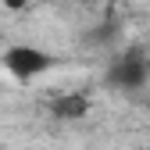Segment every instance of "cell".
<instances>
[{
  "instance_id": "obj_2",
  "label": "cell",
  "mask_w": 150,
  "mask_h": 150,
  "mask_svg": "<svg viewBox=\"0 0 150 150\" xmlns=\"http://www.w3.org/2000/svg\"><path fill=\"white\" fill-rule=\"evenodd\" d=\"M54 64H57V57L47 54V50H40V47H32V43L7 47V54H4V68H7V75H14L18 82H29V79H36V75L50 71Z\"/></svg>"
},
{
  "instance_id": "obj_3",
  "label": "cell",
  "mask_w": 150,
  "mask_h": 150,
  "mask_svg": "<svg viewBox=\"0 0 150 150\" xmlns=\"http://www.w3.org/2000/svg\"><path fill=\"white\" fill-rule=\"evenodd\" d=\"M86 111H89V100L82 93H64V97H57L50 104V115L61 118V122H75V118H82Z\"/></svg>"
},
{
  "instance_id": "obj_6",
  "label": "cell",
  "mask_w": 150,
  "mask_h": 150,
  "mask_svg": "<svg viewBox=\"0 0 150 150\" xmlns=\"http://www.w3.org/2000/svg\"><path fill=\"white\" fill-rule=\"evenodd\" d=\"M0 4H4V0H0Z\"/></svg>"
},
{
  "instance_id": "obj_1",
  "label": "cell",
  "mask_w": 150,
  "mask_h": 150,
  "mask_svg": "<svg viewBox=\"0 0 150 150\" xmlns=\"http://www.w3.org/2000/svg\"><path fill=\"white\" fill-rule=\"evenodd\" d=\"M104 82L111 89H122V93H136L150 82V57L143 47H125L115 61H111Z\"/></svg>"
},
{
  "instance_id": "obj_4",
  "label": "cell",
  "mask_w": 150,
  "mask_h": 150,
  "mask_svg": "<svg viewBox=\"0 0 150 150\" xmlns=\"http://www.w3.org/2000/svg\"><path fill=\"white\" fill-rule=\"evenodd\" d=\"M118 32H122V29H118L115 22H111V25H97V29L89 32V43H93V47H97V43H115Z\"/></svg>"
},
{
  "instance_id": "obj_5",
  "label": "cell",
  "mask_w": 150,
  "mask_h": 150,
  "mask_svg": "<svg viewBox=\"0 0 150 150\" xmlns=\"http://www.w3.org/2000/svg\"><path fill=\"white\" fill-rule=\"evenodd\" d=\"M7 7H25V0H4Z\"/></svg>"
}]
</instances>
